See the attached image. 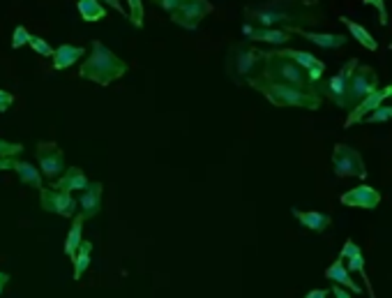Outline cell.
Returning a JSON list of instances; mask_svg holds the SVG:
<instances>
[{
  "label": "cell",
  "instance_id": "cell-1",
  "mask_svg": "<svg viewBox=\"0 0 392 298\" xmlns=\"http://www.w3.org/2000/svg\"><path fill=\"white\" fill-rule=\"evenodd\" d=\"M243 14L256 26H277L291 32L312 28L323 19L319 0H268V3L245 7Z\"/></svg>",
  "mask_w": 392,
  "mask_h": 298
},
{
  "label": "cell",
  "instance_id": "cell-3",
  "mask_svg": "<svg viewBox=\"0 0 392 298\" xmlns=\"http://www.w3.org/2000/svg\"><path fill=\"white\" fill-rule=\"evenodd\" d=\"M129 70V65L122 61V58L115 56L106 44H102L99 39L93 42V51L86 58V63L81 65L79 77L93 81L97 86H111L115 79L125 77V72Z\"/></svg>",
  "mask_w": 392,
  "mask_h": 298
},
{
  "label": "cell",
  "instance_id": "cell-21",
  "mask_svg": "<svg viewBox=\"0 0 392 298\" xmlns=\"http://www.w3.org/2000/svg\"><path fill=\"white\" fill-rule=\"evenodd\" d=\"M291 213H293V218L300 222V225L307 227V229H312V231H316V234H321V231H325V229L330 227V222H332V218H330L328 213H316V211H298V209H293Z\"/></svg>",
  "mask_w": 392,
  "mask_h": 298
},
{
  "label": "cell",
  "instance_id": "cell-23",
  "mask_svg": "<svg viewBox=\"0 0 392 298\" xmlns=\"http://www.w3.org/2000/svg\"><path fill=\"white\" fill-rule=\"evenodd\" d=\"M14 171H16V176H19V180L23 185H30V187H35V190H42L44 185H42V169H37L35 164H30V162H21V160H14Z\"/></svg>",
  "mask_w": 392,
  "mask_h": 298
},
{
  "label": "cell",
  "instance_id": "cell-39",
  "mask_svg": "<svg viewBox=\"0 0 392 298\" xmlns=\"http://www.w3.org/2000/svg\"><path fill=\"white\" fill-rule=\"evenodd\" d=\"M330 294V289H312L310 294H305L307 298H325Z\"/></svg>",
  "mask_w": 392,
  "mask_h": 298
},
{
  "label": "cell",
  "instance_id": "cell-19",
  "mask_svg": "<svg viewBox=\"0 0 392 298\" xmlns=\"http://www.w3.org/2000/svg\"><path fill=\"white\" fill-rule=\"evenodd\" d=\"M296 32H298L300 37L310 39L312 44L321 46V49H339V46H344L348 42L346 35H337V32H312V30H307V28H300Z\"/></svg>",
  "mask_w": 392,
  "mask_h": 298
},
{
  "label": "cell",
  "instance_id": "cell-38",
  "mask_svg": "<svg viewBox=\"0 0 392 298\" xmlns=\"http://www.w3.org/2000/svg\"><path fill=\"white\" fill-rule=\"evenodd\" d=\"M14 160H16V155L14 157H0V171L14 169Z\"/></svg>",
  "mask_w": 392,
  "mask_h": 298
},
{
  "label": "cell",
  "instance_id": "cell-37",
  "mask_svg": "<svg viewBox=\"0 0 392 298\" xmlns=\"http://www.w3.org/2000/svg\"><path fill=\"white\" fill-rule=\"evenodd\" d=\"M102 3H104V5H108V7H111V10H115L118 14H122L125 19L129 21V12H125V10H122V3H120V0H102Z\"/></svg>",
  "mask_w": 392,
  "mask_h": 298
},
{
  "label": "cell",
  "instance_id": "cell-11",
  "mask_svg": "<svg viewBox=\"0 0 392 298\" xmlns=\"http://www.w3.org/2000/svg\"><path fill=\"white\" fill-rule=\"evenodd\" d=\"M358 63L355 58H351V61L348 63H344V68H341L335 77H332L328 84L325 86H319V90H321V95H325V97H330L332 102H335L337 106H341V109H348V104H346V93H348V81H351V74H353V70L358 68Z\"/></svg>",
  "mask_w": 392,
  "mask_h": 298
},
{
  "label": "cell",
  "instance_id": "cell-18",
  "mask_svg": "<svg viewBox=\"0 0 392 298\" xmlns=\"http://www.w3.org/2000/svg\"><path fill=\"white\" fill-rule=\"evenodd\" d=\"M286 56H291L298 65H303V68L310 72V77L312 81H316L319 84V79L323 77V72H325V63L319 61L314 54H307V51H298V49H284Z\"/></svg>",
  "mask_w": 392,
  "mask_h": 298
},
{
  "label": "cell",
  "instance_id": "cell-41",
  "mask_svg": "<svg viewBox=\"0 0 392 298\" xmlns=\"http://www.w3.org/2000/svg\"><path fill=\"white\" fill-rule=\"evenodd\" d=\"M3 287H5V285H0V296H3Z\"/></svg>",
  "mask_w": 392,
  "mask_h": 298
},
{
  "label": "cell",
  "instance_id": "cell-2",
  "mask_svg": "<svg viewBox=\"0 0 392 298\" xmlns=\"http://www.w3.org/2000/svg\"><path fill=\"white\" fill-rule=\"evenodd\" d=\"M254 90H258L270 104L274 106H284V109H307L316 111L321 109V93H312V90H305L293 84H282V81H268L256 77L252 84Z\"/></svg>",
  "mask_w": 392,
  "mask_h": 298
},
{
  "label": "cell",
  "instance_id": "cell-40",
  "mask_svg": "<svg viewBox=\"0 0 392 298\" xmlns=\"http://www.w3.org/2000/svg\"><path fill=\"white\" fill-rule=\"evenodd\" d=\"M10 283V275H7V273H0V285H7Z\"/></svg>",
  "mask_w": 392,
  "mask_h": 298
},
{
  "label": "cell",
  "instance_id": "cell-35",
  "mask_svg": "<svg viewBox=\"0 0 392 298\" xmlns=\"http://www.w3.org/2000/svg\"><path fill=\"white\" fill-rule=\"evenodd\" d=\"M330 294L335 296V298H351L353 296V292L351 289H344V285H339V283H332V287H330Z\"/></svg>",
  "mask_w": 392,
  "mask_h": 298
},
{
  "label": "cell",
  "instance_id": "cell-13",
  "mask_svg": "<svg viewBox=\"0 0 392 298\" xmlns=\"http://www.w3.org/2000/svg\"><path fill=\"white\" fill-rule=\"evenodd\" d=\"M243 35L249 42H268V44H286L293 32L277 26H256V23H245Z\"/></svg>",
  "mask_w": 392,
  "mask_h": 298
},
{
  "label": "cell",
  "instance_id": "cell-34",
  "mask_svg": "<svg viewBox=\"0 0 392 298\" xmlns=\"http://www.w3.org/2000/svg\"><path fill=\"white\" fill-rule=\"evenodd\" d=\"M12 104H14V95H12V93H7V90L0 88V113L10 109Z\"/></svg>",
  "mask_w": 392,
  "mask_h": 298
},
{
  "label": "cell",
  "instance_id": "cell-30",
  "mask_svg": "<svg viewBox=\"0 0 392 298\" xmlns=\"http://www.w3.org/2000/svg\"><path fill=\"white\" fill-rule=\"evenodd\" d=\"M388 120H392V106H386V104H381L377 111H372L365 118V123H369V125L372 123L377 125V123H388Z\"/></svg>",
  "mask_w": 392,
  "mask_h": 298
},
{
  "label": "cell",
  "instance_id": "cell-17",
  "mask_svg": "<svg viewBox=\"0 0 392 298\" xmlns=\"http://www.w3.org/2000/svg\"><path fill=\"white\" fill-rule=\"evenodd\" d=\"M102 192H104L102 183H90V185L81 192L79 206H81V213L86 215V220L95 218V215H97L99 211H102Z\"/></svg>",
  "mask_w": 392,
  "mask_h": 298
},
{
  "label": "cell",
  "instance_id": "cell-5",
  "mask_svg": "<svg viewBox=\"0 0 392 298\" xmlns=\"http://www.w3.org/2000/svg\"><path fill=\"white\" fill-rule=\"evenodd\" d=\"M263 56L265 51L256 49L252 44H236L231 46L229 58H227V72L236 84H252V81L261 74L263 68Z\"/></svg>",
  "mask_w": 392,
  "mask_h": 298
},
{
  "label": "cell",
  "instance_id": "cell-15",
  "mask_svg": "<svg viewBox=\"0 0 392 298\" xmlns=\"http://www.w3.org/2000/svg\"><path fill=\"white\" fill-rule=\"evenodd\" d=\"M339 256H344V261H346L348 271H355L358 275L362 278V283H365V287H367V296H372V298L377 296V294H374L372 280H369V275H367V268H365V254H362L360 247H358L353 241H346L344 247H341Z\"/></svg>",
  "mask_w": 392,
  "mask_h": 298
},
{
  "label": "cell",
  "instance_id": "cell-22",
  "mask_svg": "<svg viewBox=\"0 0 392 298\" xmlns=\"http://www.w3.org/2000/svg\"><path fill=\"white\" fill-rule=\"evenodd\" d=\"M86 54V49L74 46V44H61L53 54V70H68L72 68L79 58Z\"/></svg>",
  "mask_w": 392,
  "mask_h": 298
},
{
  "label": "cell",
  "instance_id": "cell-8",
  "mask_svg": "<svg viewBox=\"0 0 392 298\" xmlns=\"http://www.w3.org/2000/svg\"><path fill=\"white\" fill-rule=\"evenodd\" d=\"M213 12H215V7L210 0H182L178 5V10L171 12V21L180 28L196 30L206 16Z\"/></svg>",
  "mask_w": 392,
  "mask_h": 298
},
{
  "label": "cell",
  "instance_id": "cell-24",
  "mask_svg": "<svg viewBox=\"0 0 392 298\" xmlns=\"http://www.w3.org/2000/svg\"><path fill=\"white\" fill-rule=\"evenodd\" d=\"M83 222H86V215H77L72 222V229H70V234H68V241H65V254L72 256L79 252V247L83 243Z\"/></svg>",
  "mask_w": 392,
  "mask_h": 298
},
{
  "label": "cell",
  "instance_id": "cell-32",
  "mask_svg": "<svg viewBox=\"0 0 392 298\" xmlns=\"http://www.w3.org/2000/svg\"><path fill=\"white\" fill-rule=\"evenodd\" d=\"M362 5H372L374 10L379 12V21L381 26H388L390 19H388V10H386V0H362Z\"/></svg>",
  "mask_w": 392,
  "mask_h": 298
},
{
  "label": "cell",
  "instance_id": "cell-33",
  "mask_svg": "<svg viewBox=\"0 0 392 298\" xmlns=\"http://www.w3.org/2000/svg\"><path fill=\"white\" fill-rule=\"evenodd\" d=\"M19 153H23V144H12V142L0 139V157H14Z\"/></svg>",
  "mask_w": 392,
  "mask_h": 298
},
{
  "label": "cell",
  "instance_id": "cell-14",
  "mask_svg": "<svg viewBox=\"0 0 392 298\" xmlns=\"http://www.w3.org/2000/svg\"><path fill=\"white\" fill-rule=\"evenodd\" d=\"M341 206H353V209H377L381 204V192L374 190L372 185H358L353 190H348L339 197Z\"/></svg>",
  "mask_w": 392,
  "mask_h": 298
},
{
  "label": "cell",
  "instance_id": "cell-31",
  "mask_svg": "<svg viewBox=\"0 0 392 298\" xmlns=\"http://www.w3.org/2000/svg\"><path fill=\"white\" fill-rule=\"evenodd\" d=\"M30 42V30L26 26H16L12 35V49H21L23 44Z\"/></svg>",
  "mask_w": 392,
  "mask_h": 298
},
{
  "label": "cell",
  "instance_id": "cell-10",
  "mask_svg": "<svg viewBox=\"0 0 392 298\" xmlns=\"http://www.w3.org/2000/svg\"><path fill=\"white\" fill-rule=\"evenodd\" d=\"M37 164H39L42 173H44V178H49V180L61 178L65 169H68L65 153L53 142H39L37 144Z\"/></svg>",
  "mask_w": 392,
  "mask_h": 298
},
{
  "label": "cell",
  "instance_id": "cell-28",
  "mask_svg": "<svg viewBox=\"0 0 392 298\" xmlns=\"http://www.w3.org/2000/svg\"><path fill=\"white\" fill-rule=\"evenodd\" d=\"M30 49L32 51H35L37 56H42V58H53V54H56V49L46 42V39H42V37H37V35H30Z\"/></svg>",
  "mask_w": 392,
  "mask_h": 298
},
{
  "label": "cell",
  "instance_id": "cell-12",
  "mask_svg": "<svg viewBox=\"0 0 392 298\" xmlns=\"http://www.w3.org/2000/svg\"><path fill=\"white\" fill-rule=\"evenodd\" d=\"M388 97H392V84L386 86V88H379V90H374L372 95H367L365 99L358 106H353L351 113H348V118L344 123V128H353L358 125V123H365V118L369 116L372 111H377L379 106L386 102Z\"/></svg>",
  "mask_w": 392,
  "mask_h": 298
},
{
  "label": "cell",
  "instance_id": "cell-7",
  "mask_svg": "<svg viewBox=\"0 0 392 298\" xmlns=\"http://www.w3.org/2000/svg\"><path fill=\"white\" fill-rule=\"evenodd\" d=\"M374 90H379V74L374 72L369 65H358L351 74V81H348V93H346L348 109L358 106L367 95H372Z\"/></svg>",
  "mask_w": 392,
  "mask_h": 298
},
{
  "label": "cell",
  "instance_id": "cell-16",
  "mask_svg": "<svg viewBox=\"0 0 392 298\" xmlns=\"http://www.w3.org/2000/svg\"><path fill=\"white\" fill-rule=\"evenodd\" d=\"M348 266H346V261H344V256H339V259H335V263H330L328 268H325V278L330 280V283H339V285H344L346 289H351L353 296H360L362 294V287L355 283V280L348 275Z\"/></svg>",
  "mask_w": 392,
  "mask_h": 298
},
{
  "label": "cell",
  "instance_id": "cell-6",
  "mask_svg": "<svg viewBox=\"0 0 392 298\" xmlns=\"http://www.w3.org/2000/svg\"><path fill=\"white\" fill-rule=\"evenodd\" d=\"M332 169H335L337 178L355 176V178H367V167L362 155L348 144H337L332 151Z\"/></svg>",
  "mask_w": 392,
  "mask_h": 298
},
{
  "label": "cell",
  "instance_id": "cell-25",
  "mask_svg": "<svg viewBox=\"0 0 392 298\" xmlns=\"http://www.w3.org/2000/svg\"><path fill=\"white\" fill-rule=\"evenodd\" d=\"M339 21L348 28V32H351V35H353L355 42H360L365 49H369V51H377V49H379V42L369 35V32H367V28H362L360 23L351 21V19H348V16H339Z\"/></svg>",
  "mask_w": 392,
  "mask_h": 298
},
{
  "label": "cell",
  "instance_id": "cell-9",
  "mask_svg": "<svg viewBox=\"0 0 392 298\" xmlns=\"http://www.w3.org/2000/svg\"><path fill=\"white\" fill-rule=\"evenodd\" d=\"M77 204L79 201L72 197V192H68V190H61V187L39 190V206H42V211H46V213H56V215H61V218H74Z\"/></svg>",
  "mask_w": 392,
  "mask_h": 298
},
{
  "label": "cell",
  "instance_id": "cell-20",
  "mask_svg": "<svg viewBox=\"0 0 392 298\" xmlns=\"http://www.w3.org/2000/svg\"><path fill=\"white\" fill-rule=\"evenodd\" d=\"M90 185V180L86 178V173H83L79 167H68L61 178H56L53 187H61V190H68V192H83Z\"/></svg>",
  "mask_w": 392,
  "mask_h": 298
},
{
  "label": "cell",
  "instance_id": "cell-26",
  "mask_svg": "<svg viewBox=\"0 0 392 298\" xmlns=\"http://www.w3.org/2000/svg\"><path fill=\"white\" fill-rule=\"evenodd\" d=\"M79 14L83 21L93 23V21H102L106 16V7L102 5V0H79Z\"/></svg>",
  "mask_w": 392,
  "mask_h": 298
},
{
  "label": "cell",
  "instance_id": "cell-27",
  "mask_svg": "<svg viewBox=\"0 0 392 298\" xmlns=\"http://www.w3.org/2000/svg\"><path fill=\"white\" fill-rule=\"evenodd\" d=\"M90 254H93V243L90 241H83L79 252L72 256V263H74V280H81L83 273L88 271L90 266Z\"/></svg>",
  "mask_w": 392,
  "mask_h": 298
},
{
  "label": "cell",
  "instance_id": "cell-42",
  "mask_svg": "<svg viewBox=\"0 0 392 298\" xmlns=\"http://www.w3.org/2000/svg\"><path fill=\"white\" fill-rule=\"evenodd\" d=\"M390 49H392V42H390Z\"/></svg>",
  "mask_w": 392,
  "mask_h": 298
},
{
  "label": "cell",
  "instance_id": "cell-4",
  "mask_svg": "<svg viewBox=\"0 0 392 298\" xmlns=\"http://www.w3.org/2000/svg\"><path fill=\"white\" fill-rule=\"evenodd\" d=\"M258 77L268 81H282V84H293L305 90H312V93H321L319 84L312 81L310 72L303 65H298L291 56H286L284 49H279V51H265L263 68Z\"/></svg>",
  "mask_w": 392,
  "mask_h": 298
},
{
  "label": "cell",
  "instance_id": "cell-29",
  "mask_svg": "<svg viewBox=\"0 0 392 298\" xmlns=\"http://www.w3.org/2000/svg\"><path fill=\"white\" fill-rule=\"evenodd\" d=\"M127 7H129V21L137 28H144V3L141 0H127Z\"/></svg>",
  "mask_w": 392,
  "mask_h": 298
},
{
  "label": "cell",
  "instance_id": "cell-36",
  "mask_svg": "<svg viewBox=\"0 0 392 298\" xmlns=\"http://www.w3.org/2000/svg\"><path fill=\"white\" fill-rule=\"evenodd\" d=\"M155 5H160L162 10H166V12H173V10H178V5L182 3V0H153Z\"/></svg>",
  "mask_w": 392,
  "mask_h": 298
}]
</instances>
